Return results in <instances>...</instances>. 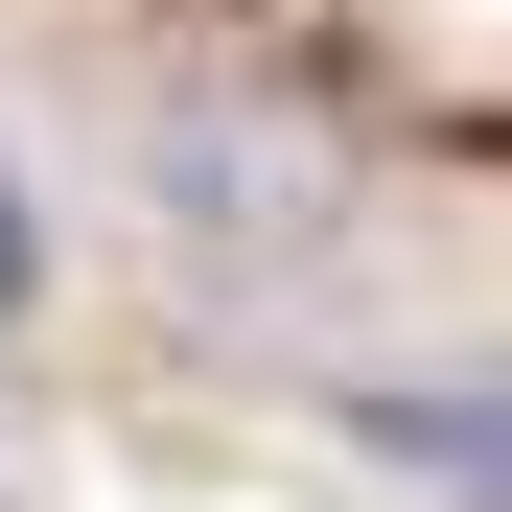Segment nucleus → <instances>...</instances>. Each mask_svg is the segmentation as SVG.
Listing matches in <instances>:
<instances>
[{"label": "nucleus", "mask_w": 512, "mask_h": 512, "mask_svg": "<svg viewBox=\"0 0 512 512\" xmlns=\"http://www.w3.org/2000/svg\"><path fill=\"white\" fill-rule=\"evenodd\" d=\"M140 187H163V256L280 280V256L326 233V140H280V117H163V140H140Z\"/></svg>", "instance_id": "f257e3e1"}, {"label": "nucleus", "mask_w": 512, "mask_h": 512, "mask_svg": "<svg viewBox=\"0 0 512 512\" xmlns=\"http://www.w3.org/2000/svg\"><path fill=\"white\" fill-rule=\"evenodd\" d=\"M0 303H24V210H0Z\"/></svg>", "instance_id": "7ed1b4c3"}, {"label": "nucleus", "mask_w": 512, "mask_h": 512, "mask_svg": "<svg viewBox=\"0 0 512 512\" xmlns=\"http://www.w3.org/2000/svg\"><path fill=\"white\" fill-rule=\"evenodd\" d=\"M373 443H419L443 489H512V350H489V373H396V396H373Z\"/></svg>", "instance_id": "f03ea898"}]
</instances>
